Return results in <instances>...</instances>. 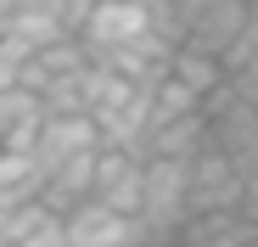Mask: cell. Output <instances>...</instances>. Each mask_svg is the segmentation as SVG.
I'll use <instances>...</instances> for the list:
<instances>
[{"mask_svg":"<svg viewBox=\"0 0 258 247\" xmlns=\"http://www.w3.org/2000/svg\"><path fill=\"white\" fill-rule=\"evenodd\" d=\"M208 112H180V118H152V130L141 141V163L146 157H168V163H191L208 146Z\"/></svg>","mask_w":258,"mask_h":247,"instance_id":"obj_7","label":"cell"},{"mask_svg":"<svg viewBox=\"0 0 258 247\" xmlns=\"http://www.w3.org/2000/svg\"><path fill=\"white\" fill-rule=\"evenodd\" d=\"M45 112L39 107V96L28 90V85H12V90H0V146H6L17 130H28V124Z\"/></svg>","mask_w":258,"mask_h":247,"instance_id":"obj_11","label":"cell"},{"mask_svg":"<svg viewBox=\"0 0 258 247\" xmlns=\"http://www.w3.org/2000/svg\"><path fill=\"white\" fill-rule=\"evenodd\" d=\"M241 28H247V0H208V6L191 17V28H185V39L180 45H191V51H202V56H230V45L241 39Z\"/></svg>","mask_w":258,"mask_h":247,"instance_id":"obj_6","label":"cell"},{"mask_svg":"<svg viewBox=\"0 0 258 247\" xmlns=\"http://www.w3.org/2000/svg\"><path fill=\"white\" fill-rule=\"evenodd\" d=\"M62 236H68V247H118V241H135L141 225L90 197V202H79V208L62 214Z\"/></svg>","mask_w":258,"mask_h":247,"instance_id":"obj_5","label":"cell"},{"mask_svg":"<svg viewBox=\"0 0 258 247\" xmlns=\"http://www.w3.org/2000/svg\"><path fill=\"white\" fill-rule=\"evenodd\" d=\"M96 146H101V130H96L90 112H45L39 130H34L28 157L39 163V174H51L56 163H68V157H79V152H96Z\"/></svg>","mask_w":258,"mask_h":247,"instance_id":"obj_4","label":"cell"},{"mask_svg":"<svg viewBox=\"0 0 258 247\" xmlns=\"http://www.w3.org/2000/svg\"><path fill=\"white\" fill-rule=\"evenodd\" d=\"M230 96H236V101H247V107H258V51H252L247 62H236V68H230Z\"/></svg>","mask_w":258,"mask_h":247,"instance_id":"obj_13","label":"cell"},{"mask_svg":"<svg viewBox=\"0 0 258 247\" xmlns=\"http://www.w3.org/2000/svg\"><path fill=\"white\" fill-rule=\"evenodd\" d=\"M51 208L39 197H28V202H12L6 214H0V247H23L34 230H39V219H45Z\"/></svg>","mask_w":258,"mask_h":247,"instance_id":"obj_12","label":"cell"},{"mask_svg":"<svg viewBox=\"0 0 258 247\" xmlns=\"http://www.w3.org/2000/svg\"><path fill=\"white\" fill-rule=\"evenodd\" d=\"M12 202H17V197H6V191H0V214H6V208H12ZM23 202H28V197H23Z\"/></svg>","mask_w":258,"mask_h":247,"instance_id":"obj_15","label":"cell"},{"mask_svg":"<svg viewBox=\"0 0 258 247\" xmlns=\"http://www.w3.org/2000/svg\"><path fill=\"white\" fill-rule=\"evenodd\" d=\"M12 85H23V56L12 45H0V90H12Z\"/></svg>","mask_w":258,"mask_h":247,"instance_id":"obj_14","label":"cell"},{"mask_svg":"<svg viewBox=\"0 0 258 247\" xmlns=\"http://www.w3.org/2000/svg\"><path fill=\"white\" fill-rule=\"evenodd\" d=\"M252 236H258V225L241 214H191L180 225L174 247H247Z\"/></svg>","mask_w":258,"mask_h":247,"instance_id":"obj_9","label":"cell"},{"mask_svg":"<svg viewBox=\"0 0 258 247\" xmlns=\"http://www.w3.org/2000/svg\"><path fill=\"white\" fill-rule=\"evenodd\" d=\"M168 79H180V85L202 101V112L225 96V85H230V73H225V62L219 56H202V51H191V45H174L168 51V68H163Z\"/></svg>","mask_w":258,"mask_h":247,"instance_id":"obj_8","label":"cell"},{"mask_svg":"<svg viewBox=\"0 0 258 247\" xmlns=\"http://www.w3.org/2000/svg\"><path fill=\"white\" fill-rule=\"evenodd\" d=\"M185 208L191 214H241V169L213 141L185 163Z\"/></svg>","mask_w":258,"mask_h":247,"instance_id":"obj_3","label":"cell"},{"mask_svg":"<svg viewBox=\"0 0 258 247\" xmlns=\"http://www.w3.org/2000/svg\"><path fill=\"white\" fill-rule=\"evenodd\" d=\"M185 219H191V208H185V163L146 157L141 163V208H135L141 236L157 241V247H174Z\"/></svg>","mask_w":258,"mask_h":247,"instance_id":"obj_1","label":"cell"},{"mask_svg":"<svg viewBox=\"0 0 258 247\" xmlns=\"http://www.w3.org/2000/svg\"><path fill=\"white\" fill-rule=\"evenodd\" d=\"M39 180H45V174H39V163L28 157V152H6V146H0V191H6V197H39Z\"/></svg>","mask_w":258,"mask_h":247,"instance_id":"obj_10","label":"cell"},{"mask_svg":"<svg viewBox=\"0 0 258 247\" xmlns=\"http://www.w3.org/2000/svg\"><path fill=\"white\" fill-rule=\"evenodd\" d=\"M79 39H84V51L96 62V56H112V51H129V45H152L157 28H152L146 0H96L90 17L79 23Z\"/></svg>","mask_w":258,"mask_h":247,"instance_id":"obj_2","label":"cell"}]
</instances>
